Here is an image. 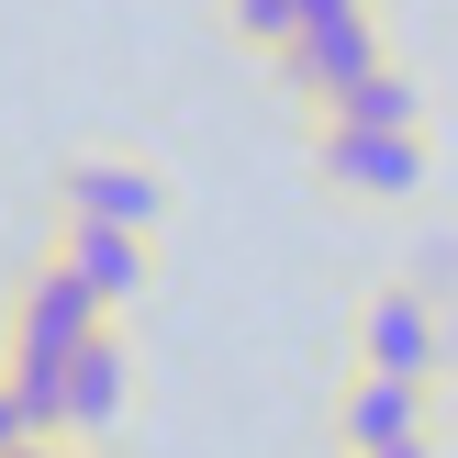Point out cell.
Returning a JSON list of instances; mask_svg holds the SVG:
<instances>
[{
  "mask_svg": "<svg viewBox=\"0 0 458 458\" xmlns=\"http://www.w3.org/2000/svg\"><path fill=\"white\" fill-rule=\"evenodd\" d=\"M369 67H392V34H380L369 0H302V22H291V45H280V79L325 112L335 89L369 79Z\"/></svg>",
  "mask_w": 458,
  "mask_h": 458,
  "instance_id": "cell-1",
  "label": "cell"
},
{
  "mask_svg": "<svg viewBox=\"0 0 458 458\" xmlns=\"http://www.w3.org/2000/svg\"><path fill=\"white\" fill-rule=\"evenodd\" d=\"M56 224H112V235H146L168 224V179H157V157L134 146H79L56 168Z\"/></svg>",
  "mask_w": 458,
  "mask_h": 458,
  "instance_id": "cell-2",
  "label": "cell"
},
{
  "mask_svg": "<svg viewBox=\"0 0 458 458\" xmlns=\"http://www.w3.org/2000/svg\"><path fill=\"white\" fill-rule=\"evenodd\" d=\"M447 325H437V291L425 280H380L369 302H358V369H380V380H437L447 369Z\"/></svg>",
  "mask_w": 458,
  "mask_h": 458,
  "instance_id": "cell-3",
  "label": "cell"
},
{
  "mask_svg": "<svg viewBox=\"0 0 458 458\" xmlns=\"http://www.w3.org/2000/svg\"><path fill=\"white\" fill-rule=\"evenodd\" d=\"M101 325H112V313L89 302L56 258H34V268L12 280V313H0V358H79Z\"/></svg>",
  "mask_w": 458,
  "mask_h": 458,
  "instance_id": "cell-4",
  "label": "cell"
},
{
  "mask_svg": "<svg viewBox=\"0 0 458 458\" xmlns=\"http://www.w3.org/2000/svg\"><path fill=\"white\" fill-rule=\"evenodd\" d=\"M313 168H325V191H347V201H414V191H425V134L313 123Z\"/></svg>",
  "mask_w": 458,
  "mask_h": 458,
  "instance_id": "cell-5",
  "label": "cell"
},
{
  "mask_svg": "<svg viewBox=\"0 0 458 458\" xmlns=\"http://www.w3.org/2000/svg\"><path fill=\"white\" fill-rule=\"evenodd\" d=\"M425 425H437L425 380H380V369H358L347 392H335V437H347V458H403V447H425Z\"/></svg>",
  "mask_w": 458,
  "mask_h": 458,
  "instance_id": "cell-6",
  "label": "cell"
},
{
  "mask_svg": "<svg viewBox=\"0 0 458 458\" xmlns=\"http://www.w3.org/2000/svg\"><path fill=\"white\" fill-rule=\"evenodd\" d=\"M45 258H56L101 313H123L134 291H146V235H112V224H56V246H45Z\"/></svg>",
  "mask_w": 458,
  "mask_h": 458,
  "instance_id": "cell-7",
  "label": "cell"
},
{
  "mask_svg": "<svg viewBox=\"0 0 458 458\" xmlns=\"http://www.w3.org/2000/svg\"><path fill=\"white\" fill-rule=\"evenodd\" d=\"M123 403H134V358H123V335L101 325L79 358H67V437H112Z\"/></svg>",
  "mask_w": 458,
  "mask_h": 458,
  "instance_id": "cell-8",
  "label": "cell"
},
{
  "mask_svg": "<svg viewBox=\"0 0 458 458\" xmlns=\"http://www.w3.org/2000/svg\"><path fill=\"white\" fill-rule=\"evenodd\" d=\"M325 123H347V134H425V89L403 67H369V79H347L325 101Z\"/></svg>",
  "mask_w": 458,
  "mask_h": 458,
  "instance_id": "cell-9",
  "label": "cell"
},
{
  "mask_svg": "<svg viewBox=\"0 0 458 458\" xmlns=\"http://www.w3.org/2000/svg\"><path fill=\"white\" fill-rule=\"evenodd\" d=\"M224 22H235L246 45H268V56H280V45H291V22H302V0H224Z\"/></svg>",
  "mask_w": 458,
  "mask_h": 458,
  "instance_id": "cell-10",
  "label": "cell"
},
{
  "mask_svg": "<svg viewBox=\"0 0 458 458\" xmlns=\"http://www.w3.org/2000/svg\"><path fill=\"white\" fill-rule=\"evenodd\" d=\"M12 447H34V425H22V403H12V369H0V458Z\"/></svg>",
  "mask_w": 458,
  "mask_h": 458,
  "instance_id": "cell-11",
  "label": "cell"
},
{
  "mask_svg": "<svg viewBox=\"0 0 458 458\" xmlns=\"http://www.w3.org/2000/svg\"><path fill=\"white\" fill-rule=\"evenodd\" d=\"M425 291H458V235H437V246H425Z\"/></svg>",
  "mask_w": 458,
  "mask_h": 458,
  "instance_id": "cell-12",
  "label": "cell"
},
{
  "mask_svg": "<svg viewBox=\"0 0 458 458\" xmlns=\"http://www.w3.org/2000/svg\"><path fill=\"white\" fill-rule=\"evenodd\" d=\"M12 458H67V447H56V437H34V447H12Z\"/></svg>",
  "mask_w": 458,
  "mask_h": 458,
  "instance_id": "cell-13",
  "label": "cell"
},
{
  "mask_svg": "<svg viewBox=\"0 0 458 458\" xmlns=\"http://www.w3.org/2000/svg\"><path fill=\"white\" fill-rule=\"evenodd\" d=\"M403 458H437V447H403Z\"/></svg>",
  "mask_w": 458,
  "mask_h": 458,
  "instance_id": "cell-14",
  "label": "cell"
},
{
  "mask_svg": "<svg viewBox=\"0 0 458 458\" xmlns=\"http://www.w3.org/2000/svg\"><path fill=\"white\" fill-rule=\"evenodd\" d=\"M447 403H458V392H447Z\"/></svg>",
  "mask_w": 458,
  "mask_h": 458,
  "instance_id": "cell-15",
  "label": "cell"
}]
</instances>
